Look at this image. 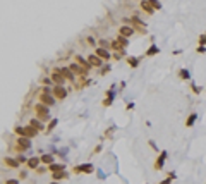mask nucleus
Segmentation results:
<instances>
[{"label": "nucleus", "mask_w": 206, "mask_h": 184, "mask_svg": "<svg viewBox=\"0 0 206 184\" xmlns=\"http://www.w3.org/2000/svg\"><path fill=\"white\" fill-rule=\"evenodd\" d=\"M33 108H34V114H36V119H40L41 122L50 121V117H52V115H50V107H47V105L36 102Z\"/></svg>", "instance_id": "f257e3e1"}, {"label": "nucleus", "mask_w": 206, "mask_h": 184, "mask_svg": "<svg viewBox=\"0 0 206 184\" xmlns=\"http://www.w3.org/2000/svg\"><path fill=\"white\" fill-rule=\"evenodd\" d=\"M14 132H16L17 136H21V138H34V136H38V129H34L33 126H26V127H19V126H16L14 127Z\"/></svg>", "instance_id": "f03ea898"}, {"label": "nucleus", "mask_w": 206, "mask_h": 184, "mask_svg": "<svg viewBox=\"0 0 206 184\" xmlns=\"http://www.w3.org/2000/svg\"><path fill=\"white\" fill-rule=\"evenodd\" d=\"M122 21H124V24L132 26L136 31H141V33H144V35H146V24H144V22L141 21L139 17H130V19H129V17H124Z\"/></svg>", "instance_id": "7ed1b4c3"}, {"label": "nucleus", "mask_w": 206, "mask_h": 184, "mask_svg": "<svg viewBox=\"0 0 206 184\" xmlns=\"http://www.w3.org/2000/svg\"><path fill=\"white\" fill-rule=\"evenodd\" d=\"M31 148V139L29 138H17L16 139V145H14V150H16L17 153H22V152H26V150H29Z\"/></svg>", "instance_id": "20e7f679"}, {"label": "nucleus", "mask_w": 206, "mask_h": 184, "mask_svg": "<svg viewBox=\"0 0 206 184\" xmlns=\"http://www.w3.org/2000/svg\"><path fill=\"white\" fill-rule=\"evenodd\" d=\"M38 102H40V103H43V105H47V107H52V105H53L57 100H55L53 93H45V91H40Z\"/></svg>", "instance_id": "39448f33"}, {"label": "nucleus", "mask_w": 206, "mask_h": 184, "mask_svg": "<svg viewBox=\"0 0 206 184\" xmlns=\"http://www.w3.org/2000/svg\"><path fill=\"white\" fill-rule=\"evenodd\" d=\"M50 77H52V81H53L55 86H64L65 81H67L64 77V74L60 72V69H53V71H52V74H50Z\"/></svg>", "instance_id": "423d86ee"}, {"label": "nucleus", "mask_w": 206, "mask_h": 184, "mask_svg": "<svg viewBox=\"0 0 206 184\" xmlns=\"http://www.w3.org/2000/svg\"><path fill=\"white\" fill-rule=\"evenodd\" d=\"M69 67H71V71L76 74V77H82V76H88V74H89V71L84 69V67H82L81 64H77V62L69 64Z\"/></svg>", "instance_id": "0eeeda50"}, {"label": "nucleus", "mask_w": 206, "mask_h": 184, "mask_svg": "<svg viewBox=\"0 0 206 184\" xmlns=\"http://www.w3.org/2000/svg\"><path fill=\"white\" fill-rule=\"evenodd\" d=\"M72 172L74 174H91V172H95V167H93V163H81V165H76Z\"/></svg>", "instance_id": "6e6552de"}, {"label": "nucleus", "mask_w": 206, "mask_h": 184, "mask_svg": "<svg viewBox=\"0 0 206 184\" xmlns=\"http://www.w3.org/2000/svg\"><path fill=\"white\" fill-rule=\"evenodd\" d=\"M113 98H115V84H112L110 90L106 91V97L103 98V107H110L113 103Z\"/></svg>", "instance_id": "1a4fd4ad"}, {"label": "nucleus", "mask_w": 206, "mask_h": 184, "mask_svg": "<svg viewBox=\"0 0 206 184\" xmlns=\"http://www.w3.org/2000/svg\"><path fill=\"white\" fill-rule=\"evenodd\" d=\"M167 157H168L167 150H161V152H160V155H158V158H156V162H154V169H156V170H161V169H163Z\"/></svg>", "instance_id": "9d476101"}, {"label": "nucleus", "mask_w": 206, "mask_h": 184, "mask_svg": "<svg viewBox=\"0 0 206 184\" xmlns=\"http://www.w3.org/2000/svg\"><path fill=\"white\" fill-rule=\"evenodd\" d=\"M95 53H96V55H98L101 60H105V62H108V60L113 57L112 53H110V50H108V48H101V47H98V48L95 50Z\"/></svg>", "instance_id": "9b49d317"}, {"label": "nucleus", "mask_w": 206, "mask_h": 184, "mask_svg": "<svg viewBox=\"0 0 206 184\" xmlns=\"http://www.w3.org/2000/svg\"><path fill=\"white\" fill-rule=\"evenodd\" d=\"M88 84H91V79H88V76L76 77V81H74V88L76 90H82V88H86Z\"/></svg>", "instance_id": "f8f14e48"}, {"label": "nucleus", "mask_w": 206, "mask_h": 184, "mask_svg": "<svg viewBox=\"0 0 206 184\" xmlns=\"http://www.w3.org/2000/svg\"><path fill=\"white\" fill-rule=\"evenodd\" d=\"M53 97L55 100H64L65 97H67V90H65V86H53Z\"/></svg>", "instance_id": "ddd939ff"}, {"label": "nucleus", "mask_w": 206, "mask_h": 184, "mask_svg": "<svg viewBox=\"0 0 206 184\" xmlns=\"http://www.w3.org/2000/svg\"><path fill=\"white\" fill-rule=\"evenodd\" d=\"M134 33H136V29H134L132 26H129V24H124V26H120V28H119V35L120 36H125V38H130Z\"/></svg>", "instance_id": "4468645a"}, {"label": "nucleus", "mask_w": 206, "mask_h": 184, "mask_svg": "<svg viewBox=\"0 0 206 184\" xmlns=\"http://www.w3.org/2000/svg\"><path fill=\"white\" fill-rule=\"evenodd\" d=\"M60 72L64 74V77H65V79H67V81H71V83L74 84V81H76V74L71 71V67H69V66H67V67H65V66H64V67H60Z\"/></svg>", "instance_id": "2eb2a0df"}, {"label": "nucleus", "mask_w": 206, "mask_h": 184, "mask_svg": "<svg viewBox=\"0 0 206 184\" xmlns=\"http://www.w3.org/2000/svg\"><path fill=\"white\" fill-rule=\"evenodd\" d=\"M88 60H89V64H91L93 67H98V69H101V67H103V62H105V60H101L98 55H96V53H91V55L88 57Z\"/></svg>", "instance_id": "dca6fc26"}, {"label": "nucleus", "mask_w": 206, "mask_h": 184, "mask_svg": "<svg viewBox=\"0 0 206 184\" xmlns=\"http://www.w3.org/2000/svg\"><path fill=\"white\" fill-rule=\"evenodd\" d=\"M40 163H41V157H31V158H27L26 165L29 167L31 170H36L38 167H40Z\"/></svg>", "instance_id": "f3484780"}, {"label": "nucleus", "mask_w": 206, "mask_h": 184, "mask_svg": "<svg viewBox=\"0 0 206 184\" xmlns=\"http://www.w3.org/2000/svg\"><path fill=\"white\" fill-rule=\"evenodd\" d=\"M3 163H5L7 167H10V169H19V160L17 158H12V157H5L3 158Z\"/></svg>", "instance_id": "a211bd4d"}, {"label": "nucleus", "mask_w": 206, "mask_h": 184, "mask_svg": "<svg viewBox=\"0 0 206 184\" xmlns=\"http://www.w3.org/2000/svg\"><path fill=\"white\" fill-rule=\"evenodd\" d=\"M74 62L81 64V66L84 67V69H88V71L93 67L91 64H89V60H88V59H84V57H81V55H76V57H74Z\"/></svg>", "instance_id": "6ab92c4d"}, {"label": "nucleus", "mask_w": 206, "mask_h": 184, "mask_svg": "<svg viewBox=\"0 0 206 184\" xmlns=\"http://www.w3.org/2000/svg\"><path fill=\"white\" fill-rule=\"evenodd\" d=\"M139 5H141V9H143V11L146 12V14H150V16H151V14H153V12H154L153 5H151L150 2H148V0H141V4H139Z\"/></svg>", "instance_id": "aec40b11"}, {"label": "nucleus", "mask_w": 206, "mask_h": 184, "mask_svg": "<svg viewBox=\"0 0 206 184\" xmlns=\"http://www.w3.org/2000/svg\"><path fill=\"white\" fill-rule=\"evenodd\" d=\"M52 176H53V181H62V179H67L69 177V172H65V170H58V172H53Z\"/></svg>", "instance_id": "412c9836"}, {"label": "nucleus", "mask_w": 206, "mask_h": 184, "mask_svg": "<svg viewBox=\"0 0 206 184\" xmlns=\"http://www.w3.org/2000/svg\"><path fill=\"white\" fill-rule=\"evenodd\" d=\"M196 121H198V114H196V112H192V114H189L187 121H185V127H192Z\"/></svg>", "instance_id": "4be33fe9"}, {"label": "nucleus", "mask_w": 206, "mask_h": 184, "mask_svg": "<svg viewBox=\"0 0 206 184\" xmlns=\"http://www.w3.org/2000/svg\"><path fill=\"white\" fill-rule=\"evenodd\" d=\"M29 126H33L34 129H38V131H41V129H47V127H43V124H41L40 119H36V117H33L29 121Z\"/></svg>", "instance_id": "5701e85b"}, {"label": "nucleus", "mask_w": 206, "mask_h": 184, "mask_svg": "<svg viewBox=\"0 0 206 184\" xmlns=\"http://www.w3.org/2000/svg\"><path fill=\"white\" fill-rule=\"evenodd\" d=\"M127 64H129L132 69H136V67L141 64V59L139 57H127Z\"/></svg>", "instance_id": "b1692460"}, {"label": "nucleus", "mask_w": 206, "mask_h": 184, "mask_svg": "<svg viewBox=\"0 0 206 184\" xmlns=\"http://www.w3.org/2000/svg\"><path fill=\"white\" fill-rule=\"evenodd\" d=\"M48 170H50L52 174L58 172V170H65V165L64 163H52V165H48Z\"/></svg>", "instance_id": "393cba45"}, {"label": "nucleus", "mask_w": 206, "mask_h": 184, "mask_svg": "<svg viewBox=\"0 0 206 184\" xmlns=\"http://www.w3.org/2000/svg\"><path fill=\"white\" fill-rule=\"evenodd\" d=\"M41 163H45V165H52V163H53V155H50V153L41 155Z\"/></svg>", "instance_id": "a878e982"}, {"label": "nucleus", "mask_w": 206, "mask_h": 184, "mask_svg": "<svg viewBox=\"0 0 206 184\" xmlns=\"http://www.w3.org/2000/svg\"><path fill=\"white\" fill-rule=\"evenodd\" d=\"M57 124H58V119H52L50 122H48V126H47V129H45V134H48V132H52L55 127H57Z\"/></svg>", "instance_id": "bb28decb"}, {"label": "nucleus", "mask_w": 206, "mask_h": 184, "mask_svg": "<svg viewBox=\"0 0 206 184\" xmlns=\"http://www.w3.org/2000/svg\"><path fill=\"white\" fill-rule=\"evenodd\" d=\"M156 53H160V48H158V47L153 43V45L146 50V57H153V55H156Z\"/></svg>", "instance_id": "cd10ccee"}, {"label": "nucleus", "mask_w": 206, "mask_h": 184, "mask_svg": "<svg viewBox=\"0 0 206 184\" xmlns=\"http://www.w3.org/2000/svg\"><path fill=\"white\" fill-rule=\"evenodd\" d=\"M117 42H119V45L122 47V48H125V47H129V38H125V36H120V35H117Z\"/></svg>", "instance_id": "c85d7f7f"}, {"label": "nucleus", "mask_w": 206, "mask_h": 184, "mask_svg": "<svg viewBox=\"0 0 206 184\" xmlns=\"http://www.w3.org/2000/svg\"><path fill=\"white\" fill-rule=\"evenodd\" d=\"M179 77H180V79L189 81V79H191V72H189L187 69H179Z\"/></svg>", "instance_id": "c756f323"}, {"label": "nucleus", "mask_w": 206, "mask_h": 184, "mask_svg": "<svg viewBox=\"0 0 206 184\" xmlns=\"http://www.w3.org/2000/svg\"><path fill=\"white\" fill-rule=\"evenodd\" d=\"M148 2H150V4L153 5V9H154V11H160V9H161L160 0H148Z\"/></svg>", "instance_id": "7c9ffc66"}, {"label": "nucleus", "mask_w": 206, "mask_h": 184, "mask_svg": "<svg viewBox=\"0 0 206 184\" xmlns=\"http://www.w3.org/2000/svg\"><path fill=\"white\" fill-rule=\"evenodd\" d=\"M40 81H41L43 84H48V86H55V84H53V81H52V77H47V76H43Z\"/></svg>", "instance_id": "2f4dec72"}, {"label": "nucleus", "mask_w": 206, "mask_h": 184, "mask_svg": "<svg viewBox=\"0 0 206 184\" xmlns=\"http://www.w3.org/2000/svg\"><path fill=\"white\" fill-rule=\"evenodd\" d=\"M110 69H112V66H110V64H105V66L100 69V74H101V76H105L106 72H110Z\"/></svg>", "instance_id": "473e14b6"}, {"label": "nucleus", "mask_w": 206, "mask_h": 184, "mask_svg": "<svg viewBox=\"0 0 206 184\" xmlns=\"http://www.w3.org/2000/svg\"><path fill=\"white\" fill-rule=\"evenodd\" d=\"M124 55H125V50H119V52H115V53H113V59H115V60H119V59H122Z\"/></svg>", "instance_id": "72a5a7b5"}, {"label": "nucleus", "mask_w": 206, "mask_h": 184, "mask_svg": "<svg viewBox=\"0 0 206 184\" xmlns=\"http://www.w3.org/2000/svg\"><path fill=\"white\" fill-rule=\"evenodd\" d=\"M199 47H206V31L199 36Z\"/></svg>", "instance_id": "f704fd0d"}, {"label": "nucleus", "mask_w": 206, "mask_h": 184, "mask_svg": "<svg viewBox=\"0 0 206 184\" xmlns=\"http://www.w3.org/2000/svg\"><path fill=\"white\" fill-rule=\"evenodd\" d=\"M16 158L19 160V163H27V158H26V157L22 155V153H19V155H17Z\"/></svg>", "instance_id": "c9c22d12"}, {"label": "nucleus", "mask_w": 206, "mask_h": 184, "mask_svg": "<svg viewBox=\"0 0 206 184\" xmlns=\"http://www.w3.org/2000/svg\"><path fill=\"white\" fill-rule=\"evenodd\" d=\"M191 88H192V93H196V95H199V93H201V88H198V84H194V83H192L191 84Z\"/></svg>", "instance_id": "e433bc0d"}, {"label": "nucleus", "mask_w": 206, "mask_h": 184, "mask_svg": "<svg viewBox=\"0 0 206 184\" xmlns=\"http://www.w3.org/2000/svg\"><path fill=\"white\" fill-rule=\"evenodd\" d=\"M3 184H19V181L17 179H5V182Z\"/></svg>", "instance_id": "4c0bfd02"}, {"label": "nucleus", "mask_w": 206, "mask_h": 184, "mask_svg": "<svg viewBox=\"0 0 206 184\" xmlns=\"http://www.w3.org/2000/svg\"><path fill=\"white\" fill-rule=\"evenodd\" d=\"M86 40H88V43H89V45L96 47V42H95V38H93V36H88V38H86Z\"/></svg>", "instance_id": "58836bf2"}, {"label": "nucleus", "mask_w": 206, "mask_h": 184, "mask_svg": "<svg viewBox=\"0 0 206 184\" xmlns=\"http://www.w3.org/2000/svg\"><path fill=\"white\" fill-rule=\"evenodd\" d=\"M196 52H198V53H206V47H198Z\"/></svg>", "instance_id": "ea45409f"}, {"label": "nucleus", "mask_w": 206, "mask_h": 184, "mask_svg": "<svg viewBox=\"0 0 206 184\" xmlns=\"http://www.w3.org/2000/svg\"><path fill=\"white\" fill-rule=\"evenodd\" d=\"M19 177H21V179H26V177H27V172H26V170H21V172H19Z\"/></svg>", "instance_id": "a19ab883"}, {"label": "nucleus", "mask_w": 206, "mask_h": 184, "mask_svg": "<svg viewBox=\"0 0 206 184\" xmlns=\"http://www.w3.org/2000/svg\"><path fill=\"white\" fill-rule=\"evenodd\" d=\"M160 184H172V177H167V179H163Z\"/></svg>", "instance_id": "79ce46f5"}, {"label": "nucleus", "mask_w": 206, "mask_h": 184, "mask_svg": "<svg viewBox=\"0 0 206 184\" xmlns=\"http://www.w3.org/2000/svg\"><path fill=\"white\" fill-rule=\"evenodd\" d=\"M101 148H103V145H101V143H100V145H98V146H96V148H95V153H100V152H101Z\"/></svg>", "instance_id": "37998d69"}, {"label": "nucleus", "mask_w": 206, "mask_h": 184, "mask_svg": "<svg viewBox=\"0 0 206 184\" xmlns=\"http://www.w3.org/2000/svg\"><path fill=\"white\" fill-rule=\"evenodd\" d=\"M125 108H127V110H132V108H134V103H132V102H130V103H127Z\"/></svg>", "instance_id": "c03bdc74"}, {"label": "nucleus", "mask_w": 206, "mask_h": 184, "mask_svg": "<svg viewBox=\"0 0 206 184\" xmlns=\"http://www.w3.org/2000/svg\"><path fill=\"white\" fill-rule=\"evenodd\" d=\"M36 172H38V174H43V172H45V167H38Z\"/></svg>", "instance_id": "a18cd8bd"}, {"label": "nucleus", "mask_w": 206, "mask_h": 184, "mask_svg": "<svg viewBox=\"0 0 206 184\" xmlns=\"http://www.w3.org/2000/svg\"><path fill=\"white\" fill-rule=\"evenodd\" d=\"M50 184H60V182H58V181H52Z\"/></svg>", "instance_id": "49530a36"}]
</instances>
